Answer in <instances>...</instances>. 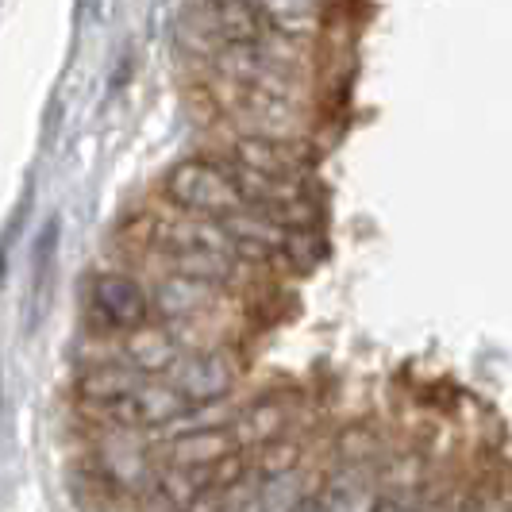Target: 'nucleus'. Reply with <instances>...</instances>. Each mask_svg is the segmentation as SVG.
<instances>
[{
    "label": "nucleus",
    "instance_id": "obj_1",
    "mask_svg": "<svg viewBox=\"0 0 512 512\" xmlns=\"http://www.w3.org/2000/svg\"><path fill=\"white\" fill-rule=\"evenodd\" d=\"M166 201L185 216H197L208 224H228L239 212H247L235 181H231V170L220 162H208V158H189L170 170Z\"/></svg>",
    "mask_w": 512,
    "mask_h": 512
},
{
    "label": "nucleus",
    "instance_id": "obj_2",
    "mask_svg": "<svg viewBox=\"0 0 512 512\" xmlns=\"http://www.w3.org/2000/svg\"><path fill=\"white\" fill-rule=\"evenodd\" d=\"M178 393L189 409L197 405H212L220 397H228L235 385V362L224 351H201V355H181L174 370L162 378Z\"/></svg>",
    "mask_w": 512,
    "mask_h": 512
},
{
    "label": "nucleus",
    "instance_id": "obj_3",
    "mask_svg": "<svg viewBox=\"0 0 512 512\" xmlns=\"http://www.w3.org/2000/svg\"><path fill=\"white\" fill-rule=\"evenodd\" d=\"M185 412L193 409L162 378H151V382L139 385L135 393H128L124 401L97 409V416L112 420L116 428H170V424H178Z\"/></svg>",
    "mask_w": 512,
    "mask_h": 512
},
{
    "label": "nucleus",
    "instance_id": "obj_4",
    "mask_svg": "<svg viewBox=\"0 0 512 512\" xmlns=\"http://www.w3.org/2000/svg\"><path fill=\"white\" fill-rule=\"evenodd\" d=\"M93 312L101 316L104 328L112 332H135L151 316V297L147 289L128 278V274H101L93 282Z\"/></svg>",
    "mask_w": 512,
    "mask_h": 512
},
{
    "label": "nucleus",
    "instance_id": "obj_5",
    "mask_svg": "<svg viewBox=\"0 0 512 512\" xmlns=\"http://www.w3.org/2000/svg\"><path fill=\"white\" fill-rule=\"evenodd\" d=\"M235 170H247L266 181H305L308 162L293 143L278 135H243L235 143Z\"/></svg>",
    "mask_w": 512,
    "mask_h": 512
},
{
    "label": "nucleus",
    "instance_id": "obj_6",
    "mask_svg": "<svg viewBox=\"0 0 512 512\" xmlns=\"http://www.w3.org/2000/svg\"><path fill=\"white\" fill-rule=\"evenodd\" d=\"M235 447L231 428H193L166 443V462L174 470H216L220 462H231Z\"/></svg>",
    "mask_w": 512,
    "mask_h": 512
},
{
    "label": "nucleus",
    "instance_id": "obj_7",
    "mask_svg": "<svg viewBox=\"0 0 512 512\" xmlns=\"http://www.w3.org/2000/svg\"><path fill=\"white\" fill-rule=\"evenodd\" d=\"M181 355H185L181 343L170 332H162V328L143 324V328L128 332V339H124V362L131 370H139L143 378H166Z\"/></svg>",
    "mask_w": 512,
    "mask_h": 512
},
{
    "label": "nucleus",
    "instance_id": "obj_8",
    "mask_svg": "<svg viewBox=\"0 0 512 512\" xmlns=\"http://www.w3.org/2000/svg\"><path fill=\"white\" fill-rule=\"evenodd\" d=\"M143 382H151V378H143L139 370H131L128 362H93L81 378H77V393H81V401L85 405H116V401H124L128 393H135Z\"/></svg>",
    "mask_w": 512,
    "mask_h": 512
},
{
    "label": "nucleus",
    "instance_id": "obj_9",
    "mask_svg": "<svg viewBox=\"0 0 512 512\" xmlns=\"http://www.w3.org/2000/svg\"><path fill=\"white\" fill-rule=\"evenodd\" d=\"M285 428H289L285 401H258V405H251L235 420L231 436H235V443H262V447H270V443H278L285 436Z\"/></svg>",
    "mask_w": 512,
    "mask_h": 512
},
{
    "label": "nucleus",
    "instance_id": "obj_10",
    "mask_svg": "<svg viewBox=\"0 0 512 512\" xmlns=\"http://www.w3.org/2000/svg\"><path fill=\"white\" fill-rule=\"evenodd\" d=\"M212 297H216V289H208V285L181 282V278H162L158 289H154V308H158L166 320H189V316H201Z\"/></svg>",
    "mask_w": 512,
    "mask_h": 512
},
{
    "label": "nucleus",
    "instance_id": "obj_11",
    "mask_svg": "<svg viewBox=\"0 0 512 512\" xmlns=\"http://www.w3.org/2000/svg\"><path fill=\"white\" fill-rule=\"evenodd\" d=\"M262 24L274 27L285 39H305L312 35L320 20H324V4H308V0H293V4H258Z\"/></svg>",
    "mask_w": 512,
    "mask_h": 512
},
{
    "label": "nucleus",
    "instance_id": "obj_12",
    "mask_svg": "<svg viewBox=\"0 0 512 512\" xmlns=\"http://www.w3.org/2000/svg\"><path fill=\"white\" fill-rule=\"evenodd\" d=\"M370 509H374V497H370V489L362 482V474H355V470L332 478L324 486V493H316V501H312V512H370Z\"/></svg>",
    "mask_w": 512,
    "mask_h": 512
},
{
    "label": "nucleus",
    "instance_id": "obj_13",
    "mask_svg": "<svg viewBox=\"0 0 512 512\" xmlns=\"http://www.w3.org/2000/svg\"><path fill=\"white\" fill-rule=\"evenodd\" d=\"M278 255H285L293 262V270H312L320 258L328 255V247H324V235L316 228H305V231H285V243Z\"/></svg>",
    "mask_w": 512,
    "mask_h": 512
},
{
    "label": "nucleus",
    "instance_id": "obj_14",
    "mask_svg": "<svg viewBox=\"0 0 512 512\" xmlns=\"http://www.w3.org/2000/svg\"><path fill=\"white\" fill-rule=\"evenodd\" d=\"M20 220H24V212H16L12 216V228L0 235V289H4V278H8V255H12V239L20 231Z\"/></svg>",
    "mask_w": 512,
    "mask_h": 512
},
{
    "label": "nucleus",
    "instance_id": "obj_15",
    "mask_svg": "<svg viewBox=\"0 0 512 512\" xmlns=\"http://www.w3.org/2000/svg\"><path fill=\"white\" fill-rule=\"evenodd\" d=\"M370 512H412V509H405V501L397 493H385V497H374V509Z\"/></svg>",
    "mask_w": 512,
    "mask_h": 512
},
{
    "label": "nucleus",
    "instance_id": "obj_16",
    "mask_svg": "<svg viewBox=\"0 0 512 512\" xmlns=\"http://www.w3.org/2000/svg\"><path fill=\"white\" fill-rule=\"evenodd\" d=\"M412 512H443L439 505H420V509H412Z\"/></svg>",
    "mask_w": 512,
    "mask_h": 512
},
{
    "label": "nucleus",
    "instance_id": "obj_17",
    "mask_svg": "<svg viewBox=\"0 0 512 512\" xmlns=\"http://www.w3.org/2000/svg\"><path fill=\"white\" fill-rule=\"evenodd\" d=\"M312 501H316V497H308L305 505H301V509H293V512H312Z\"/></svg>",
    "mask_w": 512,
    "mask_h": 512
}]
</instances>
